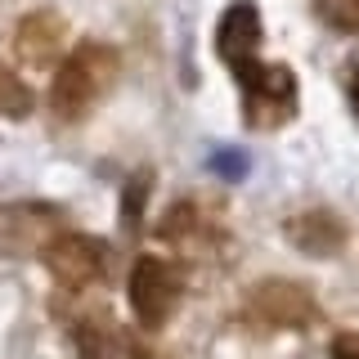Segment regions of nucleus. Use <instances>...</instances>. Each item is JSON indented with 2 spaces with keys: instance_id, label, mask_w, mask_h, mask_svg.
I'll return each instance as SVG.
<instances>
[{
  "instance_id": "nucleus-1",
  "label": "nucleus",
  "mask_w": 359,
  "mask_h": 359,
  "mask_svg": "<svg viewBox=\"0 0 359 359\" xmlns=\"http://www.w3.org/2000/svg\"><path fill=\"white\" fill-rule=\"evenodd\" d=\"M121 72L117 50L104 41H81L76 50L63 54V63L54 67V81H50V112L59 121H81L90 117L104 95L112 90Z\"/></svg>"
},
{
  "instance_id": "nucleus-2",
  "label": "nucleus",
  "mask_w": 359,
  "mask_h": 359,
  "mask_svg": "<svg viewBox=\"0 0 359 359\" xmlns=\"http://www.w3.org/2000/svg\"><path fill=\"white\" fill-rule=\"evenodd\" d=\"M184 297V274L180 265H171L166 256H140L130 269V310L140 319L144 332H157L171 323V314L180 310Z\"/></svg>"
},
{
  "instance_id": "nucleus-3",
  "label": "nucleus",
  "mask_w": 359,
  "mask_h": 359,
  "mask_svg": "<svg viewBox=\"0 0 359 359\" xmlns=\"http://www.w3.org/2000/svg\"><path fill=\"white\" fill-rule=\"evenodd\" d=\"M238 86H243V117L252 130H274L297 112V76L283 63H256Z\"/></svg>"
},
{
  "instance_id": "nucleus-4",
  "label": "nucleus",
  "mask_w": 359,
  "mask_h": 359,
  "mask_svg": "<svg viewBox=\"0 0 359 359\" xmlns=\"http://www.w3.org/2000/svg\"><path fill=\"white\" fill-rule=\"evenodd\" d=\"M63 233V211L50 202H5L0 207V256H45V247Z\"/></svg>"
},
{
  "instance_id": "nucleus-5",
  "label": "nucleus",
  "mask_w": 359,
  "mask_h": 359,
  "mask_svg": "<svg viewBox=\"0 0 359 359\" xmlns=\"http://www.w3.org/2000/svg\"><path fill=\"white\" fill-rule=\"evenodd\" d=\"M45 269L54 274V283L63 292H86L95 283H104L108 274V247L90 233H59L50 247H45Z\"/></svg>"
},
{
  "instance_id": "nucleus-6",
  "label": "nucleus",
  "mask_w": 359,
  "mask_h": 359,
  "mask_svg": "<svg viewBox=\"0 0 359 359\" xmlns=\"http://www.w3.org/2000/svg\"><path fill=\"white\" fill-rule=\"evenodd\" d=\"M216 54H220V63L229 67L238 81L261 63L256 59V54H261V9H256L252 0H233V5L220 14V22H216Z\"/></svg>"
},
{
  "instance_id": "nucleus-7",
  "label": "nucleus",
  "mask_w": 359,
  "mask_h": 359,
  "mask_svg": "<svg viewBox=\"0 0 359 359\" xmlns=\"http://www.w3.org/2000/svg\"><path fill=\"white\" fill-rule=\"evenodd\" d=\"M247 310L252 319L269 323V328H306L314 323V297L301 283H287V278H269V283L247 292Z\"/></svg>"
},
{
  "instance_id": "nucleus-8",
  "label": "nucleus",
  "mask_w": 359,
  "mask_h": 359,
  "mask_svg": "<svg viewBox=\"0 0 359 359\" xmlns=\"http://www.w3.org/2000/svg\"><path fill=\"white\" fill-rule=\"evenodd\" d=\"M14 54L27 67H54L67 54V18L59 9H32L14 27Z\"/></svg>"
},
{
  "instance_id": "nucleus-9",
  "label": "nucleus",
  "mask_w": 359,
  "mask_h": 359,
  "mask_svg": "<svg viewBox=\"0 0 359 359\" xmlns=\"http://www.w3.org/2000/svg\"><path fill=\"white\" fill-rule=\"evenodd\" d=\"M287 243L306 256H337L346 243V229L332 211H301L287 220Z\"/></svg>"
},
{
  "instance_id": "nucleus-10",
  "label": "nucleus",
  "mask_w": 359,
  "mask_h": 359,
  "mask_svg": "<svg viewBox=\"0 0 359 359\" xmlns=\"http://www.w3.org/2000/svg\"><path fill=\"white\" fill-rule=\"evenodd\" d=\"M72 337H76L81 359H117V328H112V319L104 314V306H90L72 323Z\"/></svg>"
},
{
  "instance_id": "nucleus-11",
  "label": "nucleus",
  "mask_w": 359,
  "mask_h": 359,
  "mask_svg": "<svg viewBox=\"0 0 359 359\" xmlns=\"http://www.w3.org/2000/svg\"><path fill=\"white\" fill-rule=\"evenodd\" d=\"M0 112H5V117H27L32 112V90L22 86L5 63H0Z\"/></svg>"
},
{
  "instance_id": "nucleus-12",
  "label": "nucleus",
  "mask_w": 359,
  "mask_h": 359,
  "mask_svg": "<svg viewBox=\"0 0 359 359\" xmlns=\"http://www.w3.org/2000/svg\"><path fill=\"white\" fill-rule=\"evenodd\" d=\"M319 14L337 32H359V0H319Z\"/></svg>"
},
{
  "instance_id": "nucleus-13",
  "label": "nucleus",
  "mask_w": 359,
  "mask_h": 359,
  "mask_svg": "<svg viewBox=\"0 0 359 359\" xmlns=\"http://www.w3.org/2000/svg\"><path fill=\"white\" fill-rule=\"evenodd\" d=\"M149 184H153L149 175H135V180H130V189H126V220H130V224L140 220V207H144V189H149Z\"/></svg>"
},
{
  "instance_id": "nucleus-14",
  "label": "nucleus",
  "mask_w": 359,
  "mask_h": 359,
  "mask_svg": "<svg viewBox=\"0 0 359 359\" xmlns=\"http://www.w3.org/2000/svg\"><path fill=\"white\" fill-rule=\"evenodd\" d=\"M332 359H359V332H341L332 341Z\"/></svg>"
},
{
  "instance_id": "nucleus-15",
  "label": "nucleus",
  "mask_w": 359,
  "mask_h": 359,
  "mask_svg": "<svg viewBox=\"0 0 359 359\" xmlns=\"http://www.w3.org/2000/svg\"><path fill=\"white\" fill-rule=\"evenodd\" d=\"M351 108H355V117H359V72H355V81H351Z\"/></svg>"
}]
</instances>
